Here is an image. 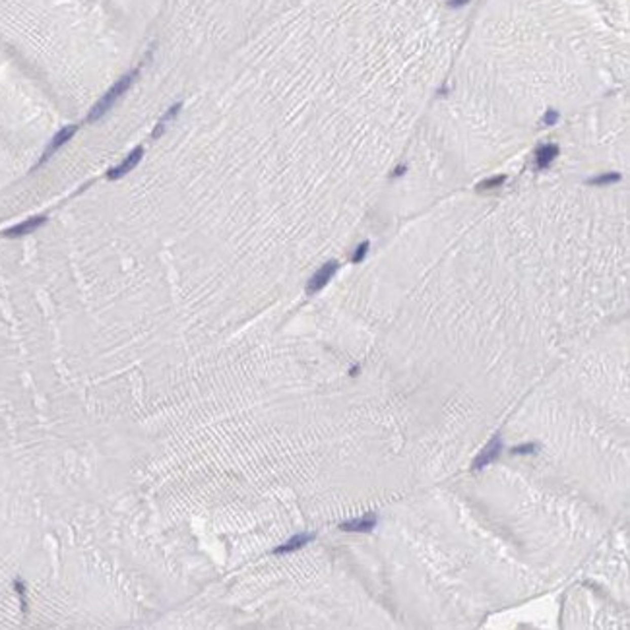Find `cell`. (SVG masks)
<instances>
[{
  "label": "cell",
  "instance_id": "6da1fadb",
  "mask_svg": "<svg viewBox=\"0 0 630 630\" xmlns=\"http://www.w3.org/2000/svg\"><path fill=\"white\" fill-rule=\"evenodd\" d=\"M130 84H132V74H126V76L120 78L119 82L111 87L109 91L93 105V109L89 111V115H87V120H89V122H95V120L103 119V117L111 111V107L117 103V99L130 87Z\"/></svg>",
  "mask_w": 630,
  "mask_h": 630
},
{
  "label": "cell",
  "instance_id": "7a4b0ae2",
  "mask_svg": "<svg viewBox=\"0 0 630 630\" xmlns=\"http://www.w3.org/2000/svg\"><path fill=\"white\" fill-rule=\"evenodd\" d=\"M337 268H339V264H337L336 260H330V262H326L324 266H320L314 272V275H312V277L308 279V283H306V293L314 295V293H318L320 289H324L328 285V282L336 275Z\"/></svg>",
  "mask_w": 630,
  "mask_h": 630
},
{
  "label": "cell",
  "instance_id": "3957f363",
  "mask_svg": "<svg viewBox=\"0 0 630 630\" xmlns=\"http://www.w3.org/2000/svg\"><path fill=\"white\" fill-rule=\"evenodd\" d=\"M142 157H144V148H142V146L134 148V150H132L126 157H124V161H122V163H119L117 167H113V169H109L107 179H109V181H119V179H122L124 174H128L132 169L136 167V165L140 163Z\"/></svg>",
  "mask_w": 630,
  "mask_h": 630
},
{
  "label": "cell",
  "instance_id": "277c9868",
  "mask_svg": "<svg viewBox=\"0 0 630 630\" xmlns=\"http://www.w3.org/2000/svg\"><path fill=\"white\" fill-rule=\"evenodd\" d=\"M500 450H502V438H500V436H495L489 444L481 450V454L475 458L473 469L479 471V469H483V467H487L489 464H493V462L500 456Z\"/></svg>",
  "mask_w": 630,
  "mask_h": 630
},
{
  "label": "cell",
  "instance_id": "5b68a950",
  "mask_svg": "<svg viewBox=\"0 0 630 630\" xmlns=\"http://www.w3.org/2000/svg\"><path fill=\"white\" fill-rule=\"evenodd\" d=\"M76 130H78V126H76V124H70V126H64L62 130H58V132H56V134H55V138H53V140H51V144L47 146V152H45V153H43V157L39 159V165H41V163H45V161H47V159H49V157H51V155H53V153H55L56 150H60V148L64 146L66 142H68V140H72V136L76 134Z\"/></svg>",
  "mask_w": 630,
  "mask_h": 630
},
{
  "label": "cell",
  "instance_id": "8992f818",
  "mask_svg": "<svg viewBox=\"0 0 630 630\" xmlns=\"http://www.w3.org/2000/svg\"><path fill=\"white\" fill-rule=\"evenodd\" d=\"M376 514H365V516H361V518H353V520H347V521H341L339 523V528L343 530V532H359V533H367V532H372L374 530V526H376Z\"/></svg>",
  "mask_w": 630,
  "mask_h": 630
},
{
  "label": "cell",
  "instance_id": "52a82bcc",
  "mask_svg": "<svg viewBox=\"0 0 630 630\" xmlns=\"http://www.w3.org/2000/svg\"><path fill=\"white\" fill-rule=\"evenodd\" d=\"M45 221H47L45 216H35V218H29L27 221H22V223L10 227L8 231H4V235H6V237H23V235H29L35 229L41 227Z\"/></svg>",
  "mask_w": 630,
  "mask_h": 630
},
{
  "label": "cell",
  "instance_id": "ba28073f",
  "mask_svg": "<svg viewBox=\"0 0 630 630\" xmlns=\"http://www.w3.org/2000/svg\"><path fill=\"white\" fill-rule=\"evenodd\" d=\"M312 539H314V533H299V535H293L289 541H285L283 545L275 547V549H273V553L275 554L293 553V551H297V549L304 547L306 543H310Z\"/></svg>",
  "mask_w": 630,
  "mask_h": 630
},
{
  "label": "cell",
  "instance_id": "9c48e42d",
  "mask_svg": "<svg viewBox=\"0 0 630 630\" xmlns=\"http://www.w3.org/2000/svg\"><path fill=\"white\" fill-rule=\"evenodd\" d=\"M556 155H558V146H554V144L541 146L535 152V163H537V167H549L554 161Z\"/></svg>",
  "mask_w": 630,
  "mask_h": 630
},
{
  "label": "cell",
  "instance_id": "30bf717a",
  "mask_svg": "<svg viewBox=\"0 0 630 630\" xmlns=\"http://www.w3.org/2000/svg\"><path fill=\"white\" fill-rule=\"evenodd\" d=\"M504 181H506V177L504 174H499V177H491L487 181H483V183H479L477 185V190H493V188H497V186L504 185Z\"/></svg>",
  "mask_w": 630,
  "mask_h": 630
},
{
  "label": "cell",
  "instance_id": "8fae6325",
  "mask_svg": "<svg viewBox=\"0 0 630 630\" xmlns=\"http://www.w3.org/2000/svg\"><path fill=\"white\" fill-rule=\"evenodd\" d=\"M619 181H620L619 173H607V174H599L596 179H591L589 185L601 186V185H611V183H619Z\"/></svg>",
  "mask_w": 630,
  "mask_h": 630
},
{
  "label": "cell",
  "instance_id": "7c38bea8",
  "mask_svg": "<svg viewBox=\"0 0 630 630\" xmlns=\"http://www.w3.org/2000/svg\"><path fill=\"white\" fill-rule=\"evenodd\" d=\"M181 109H183V103H181V101H179V103H174L173 107H171V109L167 111V113H165L163 117H161V120H159V122H163V124H167V122H171V120H174V117H177V115L181 113Z\"/></svg>",
  "mask_w": 630,
  "mask_h": 630
},
{
  "label": "cell",
  "instance_id": "4fadbf2b",
  "mask_svg": "<svg viewBox=\"0 0 630 630\" xmlns=\"http://www.w3.org/2000/svg\"><path fill=\"white\" fill-rule=\"evenodd\" d=\"M367 252H369V242L365 240V242H361V244L357 247V250H355V254H353V258H351V260L355 262V264H357V262H363V258L367 256Z\"/></svg>",
  "mask_w": 630,
  "mask_h": 630
},
{
  "label": "cell",
  "instance_id": "5bb4252c",
  "mask_svg": "<svg viewBox=\"0 0 630 630\" xmlns=\"http://www.w3.org/2000/svg\"><path fill=\"white\" fill-rule=\"evenodd\" d=\"M556 120H558V113H556V111L549 109V111H547V113H545V117H543V124H549V126H551V124H554Z\"/></svg>",
  "mask_w": 630,
  "mask_h": 630
},
{
  "label": "cell",
  "instance_id": "9a60e30c",
  "mask_svg": "<svg viewBox=\"0 0 630 630\" xmlns=\"http://www.w3.org/2000/svg\"><path fill=\"white\" fill-rule=\"evenodd\" d=\"M535 448H537V446H535V444H528V446H518V448H514V450H512V452H514V454H526V452H533V450H535Z\"/></svg>",
  "mask_w": 630,
  "mask_h": 630
},
{
  "label": "cell",
  "instance_id": "2e32d148",
  "mask_svg": "<svg viewBox=\"0 0 630 630\" xmlns=\"http://www.w3.org/2000/svg\"><path fill=\"white\" fill-rule=\"evenodd\" d=\"M165 126H167V124H163V122H159V124H157V126L153 128V132H152V136H153V138H159V136H161V134H163V132H165Z\"/></svg>",
  "mask_w": 630,
  "mask_h": 630
},
{
  "label": "cell",
  "instance_id": "e0dca14e",
  "mask_svg": "<svg viewBox=\"0 0 630 630\" xmlns=\"http://www.w3.org/2000/svg\"><path fill=\"white\" fill-rule=\"evenodd\" d=\"M469 0H450V6L452 8H460V6H466Z\"/></svg>",
  "mask_w": 630,
  "mask_h": 630
},
{
  "label": "cell",
  "instance_id": "ac0fdd59",
  "mask_svg": "<svg viewBox=\"0 0 630 630\" xmlns=\"http://www.w3.org/2000/svg\"><path fill=\"white\" fill-rule=\"evenodd\" d=\"M403 173H405V165H400V167L394 171V177H400V174H403Z\"/></svg>",
  "mask_w": 630,
  "mask_h": 630
}]
</instances>
